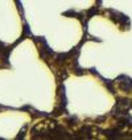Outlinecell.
Returning a JSON list of instances; mask_svg holds the SVG:
<instances>
[{"label": "cell", "mask_w": 132, "mask_h": 140, "mask_svg": "<svg viewBox=\"0 0 132 140\" xmlns=\"http://www.w3.org/2000/svg\"><path fill=\"white\" fill-rule=\"evenodd\" d=\"M77 133H82V137H83V139H85V137H86V139H91V137H93V136H91V133H93V127H91V126H82Z\"/></svg>", "instance_id": "1"}, {"label": "cell", "mask_w": 132, "mask_h": 140, "mask_svg": "<svg viewBox=\"0 0 132 140\" xmlns=\"http://www.w3.org/2000/svg\"><path fill=\"white\" fill-rule=\"evenodd\" d=\"M98 8H99V7H97V5H95V7H93L91 9L86 11V20H87V21H89V20H90L94 15H97V13H98Z\"/></svg>", "instance_id": "2"}, {"label": "cell", "mask_w": 132, "mask_h": 140, "mask_svg": "<svg viewBox=\"0 0 132 140\" xmlns=\"http://www.w3.org/2000/svg\"><path fill=\"white\" fill-rule=\"evenodd\" d=\"M78 15H79V12H75L74 9H69V11H66V12H62V16H65V17H78Z\"/></svg>", "instance_id": "3"}, {"label": "cell", "mask_w": 132, "mask_h": 140, "mask_svg": "<svg viewBox=\"0 0 132 140\" xmlns=\"http://www.w3.org/2000/svg\"><path fill=\"white\" fill-rule=\"evenodd\" d=\"M66 122H68L69 126H74L78 122V118L75 115H69V118H68V120H66Z\"/></svg>", "instance_id": "4"}, {"label": "cell", "mask_w": 132, "mask_h": 140, "mask_svg": "<svg viewBox=\"0 0 132 140\" xmlns=\"http://www.w3.org/2000/svg\"><path fill=\"white\" fill-rule=\"evenodd\" d=\"M27 128H28V126H24L23 130H20L19 135L16 136V140H20V139H24V137H25V130H27Z\"/></svg>", "instance_id": "5"}, {"label": "cell", "mask_w": 132, "mask_h": 140, "mask_svg": "<svg viewBox=\"0 0 132 140\" xmlns=\"http://www.w3.org/2000/svg\"><path fill=\"white\" fill-rule=\"evenodd\" d=\"M106 118H107L106 115H102V116L97 118V119H95V123H98V124H99V123H102L103 120H106Z\"/></svg>", "instance_id": "6"}]
</instances>
